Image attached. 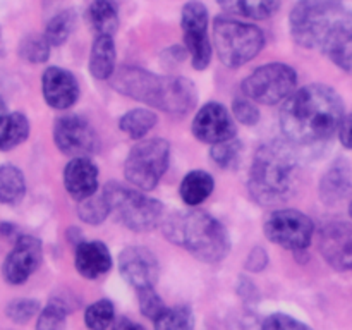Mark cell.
Instances as JSON below:
<instances>
[{"instance_id":"19","label":"cell","mask_w":352,"mask_h":330,"mask_svg":"<svg viewBox=\"0 0 352 330\" xmlns=\"http://www.w3.org/2000/svg\"><path fill=\"white\" fill-rule=\"evenodd\" d=\"M76 270L85 278H98L112 268V254L102 241H88L76 246Z\"/></svg>"},{"instance_id":"10","label":"cell","mask_w":352,"mask_h":330,"mask_svg":"<svg viewBox=\"0 0 352 330\" xmlns=\"http://www.w3.org/2000/svg\"><path fill=\"white\" fill-rule=\"evenodd\" d=\"M263 230L270 243L292 251H305L315 236V223L299 210L282 208L267 217Z\"/></svg>"},{"instance_id":"28","label":"cell","mask_w":352,"mask_h":330,"mask_svg":"<svg viewBox=\"0 0 352 330\" xmlns=\"http://www.w3.org/2000/svg\"><path fill=\"white\" fill-rule=\"evenodd\" d=\"M155 330H195V315L186 305L165 308V311L153 320Z\"/></svg>"},{"instance_id":"17","label":"cell","mask_w":352,"mask_h":330,"mask_svg":"<svg viewBox=\"0 0 352 330\" xmlns=\"http://www.w3.org/2000/svg\"><path fill=\"white\" fill-rule=\"evenodd\" d=\"M43 98L52 109L65 110L71 109L79 98V85L74 74L62 67L45 69L41 78Z\"/></svg>"},{"instance_id":"36","label":"cell","mask_w":352,"mask_h":330,"mask_svg":"<svg viewBox=\"0 0 352 330\" xmlns=\"http://www.w3.org/2000/svg\"><path fill=\"white\" fill-rule=\"evenodd\" d=\"M138 301H140V309L146 318L157 320L162 313L165 311L167 306L164 305V299L158 296V292L155 291V287L141 289L138 291Z\"/></svg>"},{"instance_id":"5","label":"cell","mask_w":352,"mask_h":330,"mask_svg":"<svg viewBox=\"0 0 352 330\" xmlns=\"http://www.w3.org/2000/svg\"><path fill=\"white\" fill-rule=\"evenodd\" d=\"M165 236L205 263H219L230 251L223 223L201 210L174 213L165 222Z\"/></svg>"},{"instance_id":"8","label":"cell","mask_w":352,"mask_h":330,"mask_svg":"<svg viewBox=\"0 0 352 330\" xmlns=\"http://www.w3.org/2000/svg\"><path fill=\"white\" fill-rule=\"evenodd\" d=\"M170 144L162 138L141 140L131 148L129 157L124 164V175L127 181L143 191L157 188L160 179L168 168Z\"/></svg>"},{"instance_id":"26","label":"cell","mask_w":352,"mask_h":330,"mask_svg":"<svg viewBox=\"0 0 352 330\" xmlns=\"http://www.w3.org/2000/svg\"><path fill=\"white\" fill-rule=\"evenodd\" d=\"M88 17L96 34H110V36H113V33L119 28L117 9L110 0H93L88 9Z\"/></svg>"},{"instance_id":"18","label":"cell","mask_w":352,"mask_h":330,"mask_svg":"<svg viewBox=\"0 0 352 330\" xmlns=\"http://www.w3.org/2000/svg\"><path fill=\"white\" fill-rule=\"evenodd\" d=\"M64 186L74 199L89 198L98 189V168L88 157H76L65 165Z\"/></svg>"},{"instance_id":"7","label":"cell","mask_w":352,"mask_h":330,"mask_svg":"<svg viewBox=\"0 0 352 330\" xmlns=\"http://www.w3.org/2000/svg\"><path fill=\"white\" fill-rule=\"evenodd\" d=\"M110 213L134 232L153 230L164 217V205L158 199L138 192L127 186L110 181L103 189Z\"/></svg>"},{"instance_id":"42","label":"cell","mask_w":352,"mask_h":330,"mask_svg":"<svg viewBox=\"0 0 352 330\" xmlns=\"http://www.w3.org/2000/svg\"><path fill=\"white\" fill-rule=\"evenodd\" d=\"M7 117H9V113H7V107H6V103H3V100L0 98V136H2L3 127H6Z\"/></svg>"},{"instance_id":"39","label":"cell","mask_w":352,"mask_h":330,"mask_svg":"<svg viewBox=\"0 0 352 330\" xmlns=\"http://www.w3.org/2000/svg\"><path fill=\"white\" fill-rule=\"evenodd\" d=\"M268 254L263 248H254L246 260V268L250 272H260L267 267Z\"/></svg>"},{"instance_id":"6","label":"cell","mask_w":352,"mask_h":330,"mask_svg":"<svg viewBox=\"0 0 352 330\" xmlns=\"http://www.w3.org/2000/svg\"><path fill=\"white\" fill-rule=\"evenodd\" d=\"M213 41L220 60L230 69L253 60L265 47V34L254 24L241 23L230 17L213 21Z\"/></svg>"},{"instance_id":"4","label":"cell","mask_w":352,"mask_h":330,"mask_svg":"<svg viewBox=\"0 0 352 330\" xmlns=\"http://www.w3.org/2000/svg\"><path fill=\"white\" fill-rule=\"evenodd\" d=\"M110 85L120 95L175 117H184L198 102V91L192 81L181 76H157L141 67H120L112 76Z\"/></svg>"},{"instance_id":"23","label":"cell","mask_w":352,"mask_h":330,"mask_svg":"<svg viewBox=\"0 0 352 330\" xmlns=\"http://www.w3.org/2000/svg\"><path fill=\"white\" fill-rule=\"evenodd\" d=\"M226 12L250 19H268L280 7V0H217Z\"/></svg>"},{"instance_id":"41","label":"cell","mask_w":352,"mask_h":330,"mask_svg":"<svg viewBox=\"0 0 352 330\" xmlns=\"http://www.w3.org/2000/svg\"><path fill=\"white\" fill-rule=\"evenodd\" d=\"M112 330H144V327L133 322V320L127 318V316H119V318L113 322Z\"/></svg>"},{"instance_id":"43","label":"cell","mask_w":352,"mask_h":330,"mask_svg":"<svg viewBox=\"0 0 352 330\" xmlns=\"http://www.w3.org/2000/svg\"><path fill=\"white\" fill-rule=\"evenodd\" d=\"M349 215H351V219H352V201H351V205H349Z\"/></svg>"},{"instance_id":"32","label":"cell","mask_w":352,"mask_h":330,"mask_svg":"<svg viewBox=\"0 0 352 330\" xmlns=\"http://www.w3.org/2000/svg\"><path fill=\"white\" fill-rule=\"evenodd\" d=\"M78 215L81 217V220H85L86 223H102L107 217L110 215L109 203H107L105 195L100 192V195H93L89 198L79 201L78 206Z\"/></svg>"},{"instance_id":"16","label":"cell","mask_w":352,"mask_h":330,"mask_svg":"<svg viewBox=\"0 0 352 330\" xmlns=\"http://www.w3.org/2000/svg\"><path fill=\"white\" fill-rule=\"evenodd\" d=\"M320 251L333 268L352 272V223H327L320 232Z\"/></svg>"},{"instance_id":"34","label":"cell","mask_w":352,"mask_h":330,"mask_svg":"<svg viewBox=\"0 0 352 330\" xmlns=\"http://www.w3.org/2000/svg\"><path fill=\"white\" fill-rule=\"evenodd\" d=\"M38 311H40V302H38L36 299L28 298L14 299V301H10L6 308V315L16 323L30 322Z\"/></svg>"},{"instance_id":"20","label":"cell","mask_w":352,"mask_h":330,"mask_svg":"<svg viewBox=\"0 0 352 330\" xmlns=\"http://www.w3.org/2000/svg\"><path fill=\"white\" fill-rule=\"evenodd\" d=\"M352 192V170L346 160H337L320 182V198L325 205L337 206Z\"/></svg>"},{"instance_id":"9","label":"cell","mask_w":352,"mask_h":330,"mask_svg":"<svg viewBox=\"0 0 352 330\" xmlns=\"http://www.w3.org/2000/svg\"><path fill=\"white\" fill-rule=\"evenodd\" d=\"M298 74L282 62H272L254 69L243 81V93L251 102L261 105H277L294 95Z\"/></svg>"},{"instance_id":"12","label":"cell","mask_w":352,"mask_h":330,"mask_svg":"<svg viewBox=\"0 0 352 330\" xmlns=\"http://www.w3.org/2000/svg\"><path fill=\"white\" fill-rule=\"evenodd\" d=\"M182 33L188 52L191 54L192 67L203 71L212 60V45H210L206 28H208V10L205 3L191 0L182 7Z\"/></svg>"},{"instance_id":"25","label":"cell","mask_w":352,"mask_h":330,"mask_svg":"<svg viewBox=\"0 0 352 330\" xmlns=\"http://www.w3.org/2000/svg\"><path fill=\"white\" fill-rule=\"evenodd\" d=\"M158 122V117L153 110L150 109H133L127 113H124L119 120V127L122 133L133 140H141L146 136L155 124Z\"/></svg>"},{"instance_id":"14","label":"cell","mask_w":352,"mask_h":330,"mask_svg":"<svg viewBox=\"0 0 352 330\" xmlns=\"http://www.w3.org/2000/svg\"><path fill=\"white\" fill-rule=\"evenodd\" d=\"M43 258L41 241L33 236H21L14 244L12 251L7 254L2 267V275L9 284H24L34 270L40 267Z\"/></svg>"},{"instance_id":"37","label":"cell","mask_w":352,"mask_h":330,"mask_svg":"<svg viewBox=\"0 0 352 330\" xmlns=\"http://www.w3.org/2000/svg\"><path fill=\"white\" fill-rule=\"evenodd\" d=\"M232 113L241 124H246V126H254L260 120V110L246 96H237L234 100Z\"/></svg>"},{"instance_id":"31","label":"cell","mask_w":352,"mask_h":330,"mask_svg":"<svg viewBox=\"0 0 352 330\" xmlns=\"http://www.w3.org/2000/svg\"><path fill=\"white\" fill-rule=\"evenodd\" d=\"M50 47L45 34H28L19 45V55L31 64H41L50 57Z\"/></svg>"},{"instance_id":"35","label":"cell","mask_w":352,"mask_h":330,"mask_svg":"<svg viewBox=\"0 0 352 330\" xmlns=\"http://www.w3.org/2000/svg\"><path fill=\"white\" fill-rule=\"evenodd\" d=\"M210 153H212L213 162H215V164H219L220 167H223V168L232 167V165H236L237 160H239L241 143L237 138H234V140L226 141V143L213 144Z\"/></svg>"},{"instance_id":"15","label":"cell","mask_w":352,"mask_h":330,"mask_svg":"<svg viewBox=\"0 0 352 330\" xmlns=\"http://www.w3.org/2000/svg\"><path fill=\"white\" fill-rule=\"evenodd\" d=\"M119 270L136 291L155 287L160 275L157 256L143 246H129L119 254Z\"/></svg>"},{"instance_id":"30","label":"cell","mask_w":352,"mask_h":330,"mask_svg":"<svg viewBox=\"0 0 352 330\" xmlns=\"http://www.w3.org/2000/svg\"><path fill=\"white\" fill-rule=\"evenodd\" d=\"M116 318V308L110 299H100L88 306L85 313V323L89 330H107Z\"/></svg>"},{"instance_id":"24","label":"cell","mask_w":352,"mask_h":330,"mask_svg":"<svg viewBox=\"0 0 352 330\" xmlns=\"http://www.w3.org/2000/svg\"><path fill=\"white\" fill-rule=\"evenodd\" d=\"M26 195V181L16 165H0V203L17 205Z\"/></svg>"},{"instance_id":"29","label":"cell","mask_w":352,"mask_h":330,"mask_svg":"<svg viewBox=\"0 0 352 330\" xmlns=\"http://www.w3.org/2000/svg\"><path fill=\"white\" fill-rule=\"evenodd\" d=\"M74 12L72 10H64V12L57 14V16L48 21L47 30H45V38H47V41L52 47H60L71 36L72 30H74Z\"/></svg>"},{"instance_id":"38","label":"cell","mask_w":352,"mask_h":330,"mask_svg":"<svg viewBox=\"0 0 352 330\" xmlns=\"http://www.w3.org/2000/svg\"><path fill=\"white\" fill-rule=\"evenodd\" d=\"M261 330H313L306 323L299 322L298 318L285 313H274L263 322Z\"/></svg>"},{"instance_id":"40","label":"cell","mask_w":352,"mask_h":330,"mask_svg":"<svg viewBox=\"0 0 352 330\" xmlns=\"http://www.w3.org/2000/svg\"><path fill=\"white\" fill-rule=\"evenodd\" d=\"M339 140L347 150H352V113L344 116L342 122L339 127Z\"/></svg>"},{"instance_id":"22","label":"cell","mask_w":352,"mask_h":330,"mask_svg":"<svg viewBox=\"0 0 352 330\" xmlns=\"http://www.w3.org/2000/svg\"><path fill=\"white\" fill-rule=\"evenodd\" d=\"M215 182L213 177L205 170H191L186 174V177L181 182V198L188 206L201 205L205 199L213 192Z\"/></svg>"},{"instance_id":"3","label":"cell","mask_w":352,"mask_h":330,"mask_svg":"<svg viewBox=\"0 0 352 330\" xmlns=\"http://www.w3.org/2000/svg\"><path fill=\"white\" fill-rule=\"evenodd\" d=\"M296 148L287 140L268 141L258 148L248 181V189L254 201L275 206L287 203L294 196L299 172Z\"/></svg>"},{"instance_id":"13","label":"cell","mask_w":352,"mask_h":330,"mask_svg":"<svg viewBox=\"0 0 352 330\" xmlns=\"http://www.w3.org/2000/svg\"><path fill=\"white\" fill-rule=\"evenodd\" d=\"M192 134L201 143L219 144L226 143L236 138L237 127L234 124L232 116L222 103L210 102L201 110H198L192 120Z\"/></svg>"},{"instance_id":"21","label":"cell","mask_w":352,"mask_h":330,"mask_svg":"<svg viewBox=\"0 0 352 330\" xmlns=\"http://www.w3.org/2000/svg\"><path fill=\"white\" fill-rule=\"evenodd\" d=\"M116 43L110 34H96L89 54V72L95 79L107 81L116 74Z\"/></svg>"},{"instance_id":"1","label":"cell","mask_w":352,"mask_h":330,"mask_svg":"<svg viewBox=\"0 0 352 330\" xmlns=\"http://www.w3.org/2000/svg\"><path fill=\"white\" fill-rule=\"evenodd\" d=\"M291 33L301 47L320 50L352 74V10L339 0H299L292 9Z\"/></svg>"},{"instance_id":"33","label":"cell","mask_w":352,"mask_h":330,"mask_svg":"<svg viewBox=\"0 0 352 330\" xmlns=\"http://www.w3.org/2000/svg\"><path fill=\"white\" fill-rule=\"evenodd\" d=\"M67 306L60 301H50L40 311L36 330H64L67 320Z\"/></svg>"},{"instance_id":"11","label":"cell","mask_w":352,"mask_h":330,"mask_svg":"<svg viewBox=\"0 0 352 330\" xmlns=\"http://www.w3.org/2000/svg\"><path fill=\"white\" fill-rule=\"evenodd\" d=\"M54 141L62 153L74 158L95 155L100 150L98 133L78 113H67L55 120Z\"/></svg>"},{"instance_id":"27","label":"cell","mask_w":352,"mask_h":330,"mask_svg":"<svg viewBox=\"0 0 352 330\" xmlns=\"http://www.w3.org/2000/svg\"><path fill=\"white\" fill-rule=\"evenodd\" d=\"M28 136H30V120H28V117L21 112L9 113L3 133L0 136V150H12V148L24 143Z\"/></svg>"},{"instance_id":"2","label":"cell","mask_w":352,"mask_h":330,"mask_svg":"<svg viewBox=\"0 0 352 330\" xmlns=\"http://www.w3.org/2000/svg\"><path fill=\"white\" fill-rule=\"evenodd\" d=\"M344 119L339 93L322 82L302 86L289 96L280 110L284 140L294 146H313L330 140Z\"/></svg>"}]
</instances>
